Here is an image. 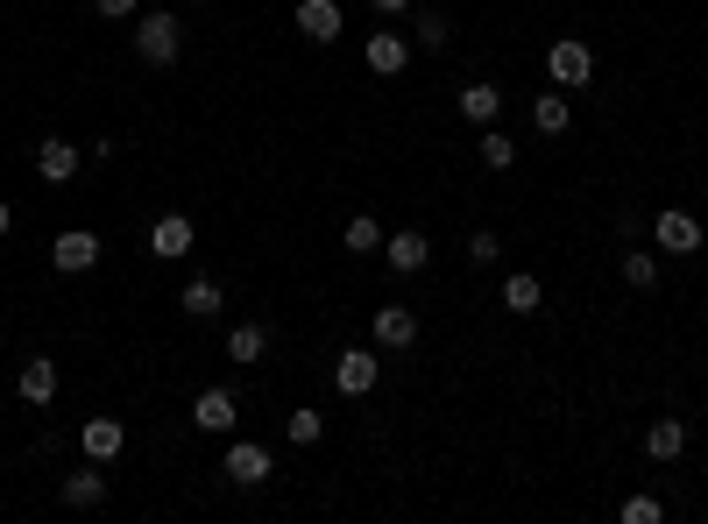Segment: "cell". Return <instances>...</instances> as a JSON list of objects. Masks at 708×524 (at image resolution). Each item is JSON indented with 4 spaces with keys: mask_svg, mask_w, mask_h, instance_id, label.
Here are the masks:
<instances>
[{
    "mask_svg": "<svg viewBox=\"0 0 708 524\" xmlns=\"http://www.w3.org/2000/svg\"><path fill=\"white\" fill-rule=\"evenodd\" d=\"M135 57L142 65H156V71H171L177 57H185V22L177 14H135Z\"/></svg>",
    "mask_w": 708,
    "mask_h": 524,
    "instance_id": "6da1fadb",
    "label": "cell"
},
{
    "mask_svg": "<svg viewBox=\"0 0 708 524\" xmlns=\"http://www.w3.org/2000/svg\"><path fill=\"white\" fill-rule=\"evenodd\" d=\"M546 79L560 85V93H589V79H595V50L581 36H560L546 50Z\"/></svg>",
    "mask_w": 708,
    "mask_h": 524,
    "instance_id": "7a4b0ae2",
    "label": "cell"
},
{
    "mask_svg": "<svg viewBox=\"0 0 708 524\" xmlns=\"http://www.w3.org/2000/svg\"><path fill=\"white\" fill-rule=\"evenodd\" d=\"M375 376H383V354H375V348H348V354L334 362V391H340V397H369Z\"/></svg>",
    "mask_w": 708,
    "mask_h": 524,
    "instance_id": "3957f363",
    "label": "cell"
},
{
    "mask_svg": "<svg viewBox=\"0 0 708 524\" xmlns=\"http://www.w3.org/2000/svg\"><path fill=\"white\" fill-rule=\"evenodd\" d=\"M50 263L65 269V277H85V269L100 263V234H93V228H65V234L50 242Z\"/></svg>",
    "mask_w": 708,
    "mask_h": 524,
    "instance_id": "277c9868",
    "label": "cell"
},
{
    "mask_svg": "<svg viewBox=\"0 0 708 524\" xmlns=\"http://www.w3.org/2000/svg\"><path fill=\"white\" fill-rule=\"evenodd\" d=\"M36 177L43 185H71V177H79V142H71V135H43L36 142Z\"/></svg>",
    "mask_w": 708,
    "mask_h": 524,
    "instance_id": "5b68a950",
    "label": "cell"
},
{
    "mask_svg": "<svg viewBox=\"0 0 708 524\" xmlns=\"http://www.w3.org/2000/svg\"><path fill=\"white\" fill-rule=\"evenodd\" d=\"M652 242L666 248V256H695V248H701V220L681 213V206H666V213L652 220Z\"/></svg>",
    "mask_w": 708,
    "mask_h": 524,
    "instance_id": "8992f818",
    "label": "cell"
},
{
    "mask_svg": "<svg viewBox=\"0 0 708 524\" xmlns=\"http://www.w3.org/2000/svg\"><path fill=\"white\" fill-rule=\"evenodd\" d=\"M418 340V312L411 305H375V348L383 354H404Z\"/></svg>",
    "mask_w": 708,
    "mask_h": 524,
    "instance_id": "52a82bcc",
    "label": "cell"
},
{
    "mask_svg": "<svg viewBox=\"0 0 708 524\" xmlns=\"http://www.w3.org/2000/svg\"><path fill=\"white\" fill-rule=\"evenodd\" d=\"M383 263L397 269V277H418V269L432 263V242L418 228H404V234H383Z\"/></svg>",
    "mask_w": 708,
    "mask_h": 524,
    "instance_id": "ba28073f",
    "label": "cell"
},
{
    "mask_svg": "<svg viewBox=\"0 0 708 524\" xmlns=\"http://www.w3.org/2000/svg\"><path fill=\"white\" fill-rule=\"evenodd\" d=\"M191 242H199V234H191V220H185V213H163L156 228H149V256H163V263H185V256H191Z\"/></svg>",
    "mask_w": 708,
    "mask_h": 524,
    "instance_id": "9c48e42d",
    "label": "cell"
},
{
    "mask_svg": "<svg viewBox=\"0 0 708 524\" xmlns=\"http://www.w3.org/2000/svg\"><path fill=\"white\" fill-rule=\"evenodd\" d=\"M191 426H199V432H220V440H228V432L241 426L234 391H199V404H191Z\"/></svg>",
    "mask_w": 708,
    "mask_h": 524,
    "instance_id": "30bf717a",
    "label": "cell"
},
{
    "mask_svg": "<svg viewBox=\"0 0 708 524\" xmlns=\"http://www.w3.org/2000/svg\"><path fill=\"white\" fill-rule=\"evenodd\" d=\"M496 114H503V85H496V79H468V85H461V121L496 128Z\"/></svg>",
    "mask_w": 708,
    "mask_h": 524,
    "instance_id": "8fae6325",
    "label": "cell"
},
{
    "mask_svg": "<svg viewBox=\"0 0 708 524\" xmlns=\"http://www.w3.org/2000/svg\"><path fill=\"white\" fill-rule=\"evenodd\" d=\"M361 57H369V71H375V79H397V71L411 65V43H404L397 28H375V36H369V50H361Z\"/></svg>",
    "mask_w": 708,
    "mask_h": 524,
    "instance_id": "7c38bea8",
    "label": "cell"
},
{
    "mask_svg": "<svg viewBox=\"0 0 708 524\" xmlns=\"http://www.w3.org/2000/svg\"><path fill=\"white\" fill-rule=\"evenodd\" d=\"M79 446H85V461H114L120 446H128V426H120V418H85Z\"/></svg>",
    "mask_w": 708,
    "mask_h": 524,
    "instance_id": "4fadbf2b",
    "label": "cell"
},
{
    "mask_svg": "<svg viewBox=\"0 0 708 524\" xmlns=\"http://www.w3.org/2000/svg\"><path fill=\"white\" fill-rule=\"evenodd\" d=\"M228 475H234L241 489L269 482V446H263V440H234V446H228Z\"/></svg>",
    "mask_w": 708,
    "mask_h": 524,
    "instance_id": "5bb4252c",
    "label": "cell"
},
{
    "mask_svg": "<svg viewBox=\"0 0 708 524\" xmlns=\"http://www.w3.org/2000/svg\"><path fill=\"white\" fill-rule=\"evenodd\" d=\"M14 391H22V404H50V397H57V362L28 354V362L14 369Z\"/></svg>",
    "mask_w": 708,
    "mask_h": 524,
    "instance_id": "9a60e30c",
    "label": "cell"
},
{
    "mask_svg": "<svg viewBox=\"0 0 708 524\" xmlns=\"http://www.w3.org/2000/svg\"><path fill=\"white\" fill-rule=\"evenodd\" d=\"M298 36L305 43H334L340 36V8L334 0H298Z\"/></svg>",
    "mask_w": 708,
    "mask_h": 524,
    "instance_id": "2e32d148",
    "label": "cell"
},
{
    "mask_svg": "<svg viewBox=\"0 0 708 524\" xmlns=\"http://www.w3.org/2000/svg\"><path fill=\"white\" fill-rule=\"evenodd\" d=\"M65 503L71 511H100V503H107V475H100V461L79 468V475H65Z\"/></svg>",
    "mask_w": 708,
    "mask_h": 524,
    "instance_id": "e0dca14e",
    "label": "cell"
},
{
    "mask_svg": "<svg viewBox=\"0 0 708 524\" xmlns=\"http://www.w3.org/2000/svg\"><path fill=\"white\" fill-rule=\"evenodd\" d=\"M681 446H687L681 418H652V426H645V454H652V461H681Z\"/></svg>",
    "mask_w": 708,
    "mask_h": 524,
    "instance_id": "ac0fdd59",
    "label": "cell"
},
{
    "mask_svg": "<svg viewBox=\"0 0 708 524\" xmlns=\"http://www.w3.org/2000/svg\"><path fill=\"white\" fill-rule=\"evenodd\" d=\"M546 305V291H538L532 269H518V277H503V312H518V319H532V312Z\"/></svg>",
    "mask_w": 708,
    "mask_h": 524,
    "instance_id": "d6986e66",
    "label": "cell"
},
{
    "mask_svg": "<svg viewBox=\"0 0 708 524\" xmlns=\"http://www.w3.org/2000/svg\"><path fill=\"white\" fill-rule=\"evenodd\" d=\"M263 354H269V326L241 319L234 334H228V362H241V369H248V362H263Z\"/></svg>",
    "mask_w": 708,
    "mask_h": 524,
    "instance_id": "ffe728a7",
    "label": "cell"
},
{
    "mask_svg": "<svg viewBox=\"0 0 708 524\" xmlns=\"http://www.w3.org/2000/svg\"><path fill=\"white\" fill-rule=\"evenodd\" d=\"M567 121H574V114H567V93H560V85L532 100V128L538 135H567Z\"/></svg>",
    "mask_w": 708,
    "mask_h": 524,
    "instance_id": "44dd1931",
    "label": "cell"
},
{
    "mask_svg": "<svg viewBox=\"0 0 708 524\" xmlns=\"http://www.w3.org/2000/svg\"><path fill=\"white\" fill-rule=\"evenodd\" d=\"M177 305H185L191 319H213V312H220V283H213V277H191V283H185V298H177Z\"/></svg>",
    "mask_w": 708,
    "mask_h": 524,
    "instance_id": "7402d4cb",
    "label": "cell"
},
{
    "mask_svg": "<svg viewBox=\"0 0 708 524\" xmlns=\"http://www.w3.org/2000/svg\"><path fill=\"white\" fill-rule=\"evenodd\" d=\"M340 242H348L355 256H383V228H375L369 213H355V220H348V234H340Z\"/></svg>",
    "mask_w": 708,
    "mask_h": 524,
    "instance_id": "603a6c76",
    "label": "cell"
},
{
    "mask_svg": "<svg viewBox=\"0 0 708 524\" xmlns=\"http://www.w3.org/2000/svg\"><path fill=\"white\" fill-rule=\"evenodd\" d=\"M283 432H291V446H320V432H326V418L312 411V404H298L291 418H283Z\"/></svg>",
    "mask_w": 708,
    "mask_h": 524,
    "instance_id": "cb8c5ba5",
    "label": "cell"
},
{
    "mask_svg": "<svg viewBox=\"0 0 708 524\" xmlns=\"http://www.w3.org/2000/svg\"><path fill=\"white\" fill-rule=\"evenodd\" d=\"M624 283H630V291H652V283H659V256H645V248H624Z\"/></svg>",
    "mask_w": 708,
    "mask_h": 524,
    "instance_id": "d4e9b609",
    "label": "cell"
},
{
    "mask_svg": "<svg viewBox=\"0 0 708 524\" xmlns=\"http://www.w3.org/2000/svg\"><path fill=\"white\" fill-rule=\"evenodd\" d=\"M616 517H624V524H666V503L638 489V497H624V503H616Z\"/></svg>",
    "mask_w": 708,
    "mask_h": 524,
    "instance_id": "484cf974",
    "label": "cell"
},
{
    "mask_svg": "<svg viewBox=\"0 0 708 524\" xmlns=\"http://www.w3.org/2000/svg\"><path fill=\"white\" fill-rule=\"evenodd\" d=\"M481 163H489V171H510V163H518V142L496 135V128H481Z\"/></svg>",
    "mask_w": 708,
    "mask_h": 524,
    "instance_id": "4316f807",
    "label": "cell"
},
{
    "mask_svg": "<svg viewBox=\"0 0 708 524\" xmlns=\"http://www.w3.org/2000/svg\"><path fill=\"white\" fill-rule=\"evenodd\" d=\"M446 36H454V28H446V14H418V43H426V50H446Z\"/></svg>",
    "mask_w": 708,
    "mask_h": 524,
    "instance_id": "83f0119b",
    "label": "cell"
},
{
    "mask_svg": "<svg viewBox=\"0 0 708 524\" xmlns=\"http://www.w3.org/2000/svg\"><path fill=\"white\" fill-rule=\"evenodd\" d=\"M496 256H503V242H496L489 228H481V234H468V263H496Z\"/></svg>",
    "mask_w": 708,
    "mask_h": 524,
    "instance_id": "f1b7e54d",
    "label": "cell"
},
{
    "mask_svg": "<svg viewBox=\"0 0 708 524\" xmlns=\"http://www.w3.org/2000/svg\"><path fill=\"white\" fill-rule=\"evenodd\" d=\"M100 14H107V22H128V14H142V0H93Z\"/></svg>",
    "mask_w": 708,
    "mask_h": 524,
    "instance_id": "f546056e",
    "label": "cell"
},
{
    "mask_svg": "<svg viewBox=\"0 0 708 524\" xmlns=\"http://www.w3.org/2000/svg\"><path fill=\"white\" fill-rule=\"evenodd\" d=\"M375 14H411V0H369Z\"/></svg>",
    "mask_w": 708,
    "mask_h": 524,
    "instance_id": "4dcf8cb0",
    "label": "cell"
},
{
    "mask_svg": "<svg viewBox=\"0 0 708 524\" xmlns=\"http://www.w3.org/2000/svg\"><path fill=\"white\" fill-rule=\"evenodd\" d=\"M8 228H14V206H8V199H0V242H8Z\"/></svg>",
    "mask_w": 708,
    "mask_h": 524,
    "instance_id": "1f68e13d",
    "label": "cell"
},
{
    "mask_svg": "<svg viewBox=\"0 0 708 524\" xmlns=\"http://www.w3.org/2000/svg\"><path fill=\"white\" fill-rule=\"evenodd\" d=\"M191 8H206V0H191Z\"/></svg>",
    "mask_w": 708,
    "mask_h": 524,
    "instance_id": "d6a6232c",
    "label": "cell"
}]
</instances>
